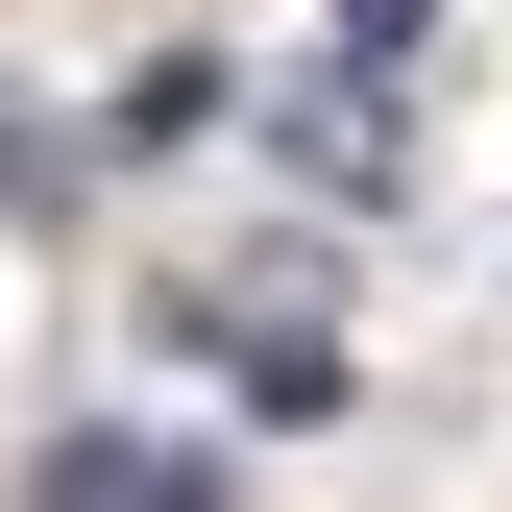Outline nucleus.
Masks as SVG:
<instances>
[{"label":"nucleus","instance_id":"nucleus-1","mask_svg":"<svg viewBox=\"0 0 512 512\" xmlns=\"http://www.w3.org/2000/svg\"><path fill=\"white\" fill-rule=\"evenodd\" d=\"M49 512H220V464L147 439V415H74V439H49Z\"/></svg>","mask_w":512,"mask_h":512},{"label":"nucleus","instance_id":"nucleus-2","mask_svg":"<svg viewBox=\"0 0 512 512\" xmlns=\"http://www.w3.org/2000/svg\"><path fill=\"white\" fill-rule=\"evenodd\" d=\"M269 147L317 171V196H391V74H317V98H269Z\"/></svg>","mask_w":512,"mask_h":512},{"label":"nucleus","instance_id":"nucleus-3","mask_svg":"<svg viewBox=\"0 0 512 512\" xmlns=\"http://www.w3.org/2000/svg\"><path fill=\"white\" fill-rule=\"evenodd\" d=\"M317 25H342V74H415V49H439V0H317Z\"/></svg>","mask_w":512,"mask_h":512},{"label":"nucleus","instance_id":"nucleus-4","mask_svg":"<svg viewBox=\"0 0 512 512\" xmlns=\"http://www.w3.org/2000/svg\"><path fill=\"white\" fill-rule=\"evenodd\" d=\"M0 196H25V220H74V147H49L25 98H0Z\"/></svg>","mask_w":512,"mask_h":512}]
</instances>
